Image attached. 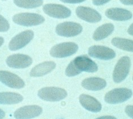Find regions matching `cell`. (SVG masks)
I'll return each mask as SVG.
<instances>
[{
  "label": "cell",
  "mask_w": 133,
  "mask_h": 119,
  "mask_svg": "<svg viewBox=\"0 0 133 119\" xmlns=\"http://www.w3.org/2000/svg\"><path fill=\"white\" fill-rule=\"evenodd\" d=\"M55 31L59 36L70 38L79 35L83 31V27L79 23L65 22L59 24L56 27Z\"/></svg>",
  "instance_id": "8992f818"
},
{
  "label": "cell",
  "mask_w": 133,
  "mask_h": 119,
  "mask_svg": "<svg viewBox=\"0 0 133 119\" xmlns=\"http://www.w3.org/2000/svg\"><path fill=\"white\" fill-rule=\"evenodd\" d=\"M122 4L126 5H133V0H121L120 1Z\"/></svg>",
  "instance_id": "4316f807"
},
{
  "label": "cell",
  "mask_w": 133,
  "mask_h": 119,
  "mask_svg": "<svg viewBox=\"0 0 133 119\" xmlns=\"http://www.w3.org/2000/svg\"><path fill=\"white\" fill-rule=\"evenodd\" d=\"M96 119H117V118L114 116H104L97 118Z\"/></svg>",
  "instance_id": "83f0119b"
},
{
  "label": "cell",
  "mask_w": 133,
  "mask_h": 119,
  "mask_svg": "<svg viewBox=\"0 0 133 119\" xmlns=\"http://www.w3.org/2000/svg\"><path fill=\"white\" fill-rule=\"evenodd\" d=\"M111 43L121 50L133 52V40L121 38H114L111 40Z\"/></svg>",
  "instance_id": "44dd1931"
},
{
  "label": "cell",
  "mask_w": 133,
  "mask_h": 119,
  "mask_svg": "<svg viewBox=\"0 0 133 119\" xmlns=\"http://www.w3.org/2000/svg\"><path fill=\"white\" fill-rule=\"evenodd\" d=\"M0 81L6 86L13 88H22L25 85L19 76L8 71H0Z\"/></svg>",
  "instance_id": "8fae6325"
},
{
  "label": "cell",
  "mask_w": 133,
  "mask_h": 119,
  "mask_svg": "<svg viewBox=\"0 0 133 119\" xmlns=\"http://www.w3.org/2000/svg\"><path fill=\"white\" fill-rule=\"evenodd\" d=\"M105 15L109 19L118 21L128 20L132 17L130 11L122 8L108 9L105 11Z\"/></svg>",
  "instance_id": "2e32d148"
},
{
  "label": "cell",
  "mask_w": 133,
  "mask_h": 119,
  "mask_svg": "<svg viewBox=\"0 0 133 119\" xmlns=\"http://www.w3.org/2000/svg\"><path fill=\"white\" fill-rule=\"evenodd\" d=\"M77 16L89 23H97L101 20V16L95 9L88 7L78 6L76 9Z\"/></svg>",
  "instance_id": "5bb4252c"
},
{
  "label": "cell",
  "mask_w": 133,
  "mask_h": 119,
  "mask_svg": "<svg viewBox=\"0 0 133 119\" xmlns=\"http://www.w3.org/2000/svg\"><path fill=\"white\" fill-rule=\"evenodd\" d=\"M80 103L87 110L92 112H98L102 109L101 104L94 97L87 94H81L79 96Z\"/></svg>",
  "instance_id": "9a60e30c"
},
{
  "label": "cell",
  "mask_w": 133,
  "mask_h": 119,
  "mask_svg": "<svg viewBox=\"0 0 133 119\" xmlns=\"http://www.w3.org/2000/svg\"><path fill=\"white\" fill-rule=\"evenodd\" d=\"M4 38L0 36V47H1V45L3 44V43H4Z\"/></svg>",
  "instance_id": "4dcf8cb0"
},
{
  "label": "cell",
  "mask_w": 133,
  "mask_h": 119,
  "mask_svg": "<svg viewBox=\"0 0 133 119\" xmlns=\"http://www.w3.org/2000/svg\"><path fill=\"white\" fill-rule=\"evenodd\" d=\"M78 47L73 42H65L55 45L51 49L50 53L51 56L63 58L70 56L76 53Z\"/></svg>",
  "instance_id": "277c9868"
},
{
  "label": "cell",
  "mask_w": 133,
  "mask_h": 119,
  "mask_svg": "<svg viewBox=\"0 0 133 119\" xmlns=\"http://www.w3.org/2000/svg\"><path fill=\"white\" fill-rule=\"evenodd\" d=\"M42 108L37 105L26 106L21 107L15 111L14 116L17 119H31L40 115Z\"/></svg>",
  "instance_id": "4fadbf2b"
},
{
  "label": "cell",
  "mask_w": 133,
  "mask_h": 119,
  "mask_svg": "<svg viewBox=\"0 0 133 119\" xmlns=\"http://www.w3.org/2000/svg\"><path fill=\"white\" fill-rule=\"evenodd\" d=\"M56 64L53 61H46L38 64L34 67L30 74L31 77H42L52 72L55 68Z\"/></svg>",
  "instance_id": "e0dca14e"
},
{
  "label": "cell",
  "mask_w": 133,
  "mask_h": 119,
  "mask_svg": "<svg viewBox=\"0 0 133 119\" xmlns=\"http://www.w3.org/2000/svg\"><path fill=\"white\" fill-rule=\"evenodd\" d=\"M13 20L17 24L24 26H33L43 23L45 19L41 15L35 13H23L15 15Z\"/></svg>",
  "instance_id": "3957f363"
},
{
  "label": "cell",
  "mask_w": 133,
  "mask_h": 119,
  "mask_svg": "<svg viewBox=\"0 0 133 119\" xmlns=\"http://www.w3.org/2000/svg\"><path fill=\"white\" fill-rule=\"evenodd\" d=\"M109 1H105V0L104 1H93V4L97 6H100L107 4Z\"/></svg>",
  "instance_id": "484cf974"
},
{
  "label": "cell",
  "mask_w": 133,
  "mask_h": 119,
  "mask_svg": "<svg viewBox=\"0 0 133 119\" xmlns=\"http://www.w3.org/2000/svg\"><path fill=\"white\" fill-rule=\"evenodd\" d=\"M132 80H133V75H132Z\"/></svg>",
  "instance_id": "1f68e13d"
},
{
  "label": "cell",
  "mask_w": 133,
  "mask_h": 119,
  "mask_svg": "<svg viewBox=\"0 0 133 119\" xmlns=\"http://www.w3.org/2000/svg\"><path fill=\"white\" fill-rule=\"evenodd\" d=\"M128 32L129 33V34L133 36V23H132L131 25L130 26V27H129Z\"/></svg>",
  "instance_id": "f1b7e54d"
},
{
  "label": "cell",
  "mask_w": 133,
  "mask_h": 119,
  "mask_svg": "<svg viewBox=\"0 0 133 119\" xmlns=\"http://www.w3.org/2000/svg\"><path fill=\"white\" fill-rule=\"evenodd\" d=\"M88 54L90 56L103 60H109L116 57V53L107 47L102 45H93L88 49Z\"/></svg>",
  "instance_id": "30bf717a"
},
{
  "label": "cell",
  "mask_w": 133,
  "mask_h": 119,
  "mask_svg": "<svg viewBox=\"0 0 133 119\" xmlns=\"http://www.w3.org/2000/svg\"><path fill=\"white\" fill-rule=\"evenodd\" d=\"M125 112L130 117L133 119V105L127 106L125 108Z\"/></svg>",
  "instance_id": "cb8c5ba5"
},
{
  "label": "cell",
  "mask_w": 133,
  "mask_h": 119,
  "mask_svg": "<svg viewBox=\"0 0 133 119\" xmlns=\"http://www.w3.org/2000/svg\"><path fill=\"white\" fill-rule=\"evenodd\" d=\"M130 66L131 60L129 57L123 56L118 61L113 74V79L115 83H121L127 77Z\"/></svg>",
  "instance_id": "7a4b0ae2"
},
{
  "label": "cell",
  "mask_w": 133,
  "mask_h": 119,
  "mask_svg": "<svg viewBox=\"0 0 133 119\" xmlns=\"http://www.w3.org/2000/svg\"><path fill=\"white\" fill-rule=\"evenodd\" d=\"M43 10L48 16L58 19H64L68 18L71 14L70 9L62 5L46 4L43 6Z\"/></svg>",
  "instance_id": "9c48e42d"
},
{
  "label": "cell",
  "mask_w": 133,
  "mask_h": 119,
  "mask_svg": "<svg viewBox=\"0 0 133 119\" xmlns=\"http://www.w3.org/2000/svg\"><path fill=\"white\" fill-rule=\"evenodd\" d=\"M23 99V96L18 93H0V104H14L21 102Z\"/></svg>",
  "instance_id": "ffe728a7"
},
{
  "label": "cell",
  "mask_w": 133,
  "mask_h": 119,
  "mask_svg": "<svg viewBox=\"0 0 133 119\" xmlns=\"http://www.w3.org/2000/svg\"><path fill=\"white\" fill-rule=\"evenodd\" d=\"M114 30V26L113 24L108 23L102 24L95 30L93 38L96 41L101 40L111 35Z\"/></svg>",
  "instance_id": "d6986e66"
},
{
  "label": "cell",
  "mask_w": 133,
  "mask_h": 119,
  "mask_svg": "<svg viewBox=\"0 0 133 119\" xmlns=\"http://www.w3.org/2000/svg\"><path fill=\"white\" fill-rule=\"evenodd\" d=\"M82 86L87 90L98 91L104 88L107 86L105 79L98 77H90L86 78L81 82Z\"/></svg>",
  "instance_id": "ac0fdd59"
},
{
  "label": "cell",
  "mask_w": 133,
  "mask_h": 119,
  "mask_svg": "<svg viewBox=\"0 0 133 119\" xmlns=\"http://www.w3.org/2000/svg\"><path fill=\"white\" fill-rule=\"evenodd\" d=\"M32 60L30 56L23 54H15L9 56L6 59L7 65L10 68L23 69L31 65Z\"/></svg>",
  "instance_id": "7c38bea8"
},
{
  "label": "cell",
  "mask_w": 133,
  "mask_h": 119,
  "mask_svg": "<svg viewBox=\"0 0 133 119\" xmlns=\"http://www.w3.org/2000/svg\"><path fill=\"white\" fill-rule=\"evenodd\" d=\"M10 29V24L5 18L0 15V32H6Z\"/></svg>",
  "instance_id": "603a6c76"
},
{
  "label": "cell",
  "mask_w": 133,
  "mask_h": 119,
  "mask_svg": "<svg viewBox=\"0 0 133 119\" xmlns=\"http://www.w3.org/2000/svg\"><path fill=\"white\" fill-rule=\"evenodd\" d=\"M5 112L2 110L1 109H0V119H2L5 117Z\"/></svg>",
  "instance_id": "f546056e"
},
{
  "label": "cell",
  "mask_w": 133,
  "mask_h": 119,
  "mask_svg": "<svg viewBox=\"0 0 133 119\" xmlns=\"http://www.w3.org/2000/svg\"><path fill=\"white\" fill-rule=\"evenodd\" d=\"M72 62L80 74L82 72L94 73L98 71V66L96 63L87 55L77 56Z\"/></svg>",
  "instance_id": "ba28073f"
},
{
  "label": "cell",
  "mask_w": 133,
  "mask_h": 119,
  "mask_svg": "<svg viewBox=\"0 0 133 119\" xmlns=\"http://www.w3.org/2000/svg\"><path fill=\"white\" fill-rule=\"evenodd\" d=\"M38 95L41 99L45 101L58 102L66 97L67 93L62 88L47 87L39 90Z\"/></svg>",
  "instance_id": "6da1fadb"
},
{
  "label": "cell",
  "mask_w": 133,
  "mask_h": 119,
  "mask_svg": "<svg viewBox=\"0 0 133 119\" xmlns=\"http://www.w3.org/2000/svg\"><path fill=\"white\" fill-rule=\"evenodd\" d=\"M130 89L126 88H117L111 90L105 96V101L109 104H118L129 99L132 96Z\"/></svg>",
  "instance_id": "5b68a950"
},
{
  "label": "cell",
  "mask_w": 133,
  "mask_h": 119,
  "mask_svg": "<svg viewBox=\"0 0 133 119\" xmlns=\"http://www.w3.org/2000/svg\"><path fill=\"white\" fill-rule=\"evenodd\" d=\"M34 32L31 30H26L21 32L11 40L9 44V48L13 51L20 50L29 43L34 38Z\"/></svg>",
  "instance_id": "52a82bcc"
},
{
  "label": "cell",
  "mask_w": 133,
  "mask_h": 119,
  "mask_svg": "<svg viewBox=\"0 0 133 119\" xmlns=\"http://www.w3.org/2000/svg\"><path fill=\"white\" fill-rule=\"evenodd\" d=\"M63 2L68 3V4H78V3H81L84 1V0H62Z\"/></svg>",
  "instance_id": "d4e9b609"
},
{
  "label": "cell",
  "mask_w": 133,
  "mask_h": 119,
  "mask_svg": "<svg viewBox=\"0 0 133 119\" xmlns=\"http://www.w3.org/2000/svg\"><path fill=\"white\" fill-rule=\"evenodd\" d=\"M14 3L18 6L23 8L31 9L41 6L43 4V1H14Z\"/></svg>",
  "instance_id": "7402d4cb"
}]
</instances>
